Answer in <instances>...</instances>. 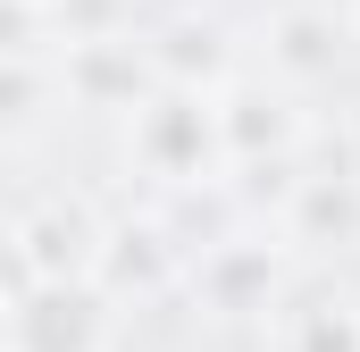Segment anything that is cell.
Listing matches in <instances>:
<instances>
[{
	"label": "cell",
	"mask_w": 360,
	"mask_h": 352,
	"mask_svg": "<svg viewBox=\"0 0 360 352\" xmlns=\"http://www.w3.org/2000/svg\"><path fill=\"white\" fill-rule=\"evenodd\" d=\"M109 319L101 277H34L0 310V352H109Z\"/></svg>",
	"instance_id": "1"
},
{
	"label": "cell",
	"mask_w": 360,
	"mask_h": 352,
	"mask_svg": "<svg viewBox=\"0 0 360 352\" xmlns=\"http://www.w3.org/2000/svg\"><path fill=\"white\" fill-rule=\"evenodd\" d=\"M126 118H134V126H126V151L143 160V176L193 184L210 160H226V143H218V109H210L193 84H160V92H143Z\"/></svg>",
	"instance_id": "2"
},
{
	"label": "cell",
	"mask_w": 360,
	"mask_h": 352,
	"mask_svg": "<svg viewBox=\"0 0 360 352\" xmlns=\"http://www.w3.org/2000/svg\"><path fill=\"white\" fill-rule=\"evenodd\" d=\"M101 252H109V227L92 218L84 201H51L17 227V260L25 277H101Z\"/></svg>",
	"instance_id": "3"
},
{
	"label": "cell",
	"mask_w": 360,
	"mask_h": 352,
	"mask_svg": "<svg viewBox=\"0 0 360 352\" xmlns=\"http://www.w3.org/2000/svg\"><path fill=\"white\" fill-rule=\"evenodd\" d=\"M143 84H160V68H151V51H134V42H117V34H92L84 51L68 59V92H84V101L134 109Z\"/></svg>",
	"instance_id": "4"
},
{
	"label": "cell",
	"mask_w": 360,
	"mask_h": 352,
	"mask_svg": "<svg viewBox=\"0 0 360 352\" xmlns=\"http://www.w3.org/2000/svg\"><path fill=\"white\" fill-rule=\"evenodd\" d=\"M218 143H226V160L285 151V143H293V109H285L276 92H226V101H218Z\"/></svg>",
	"instance_id": "5"
},
{
	"label": "cell",
	"mask_w": 360,
	"mask_h": 352,
	"mask_svg": "<svg viewBox=\"0 0 360 352\" xmlns=\"http://www.w3.org/2000/svg\"><path fill=\"white\" fill-rule=\"evenodd\" d=\"M42 101H51V68H42L34 51L0 59V126H34V118H42Z\"/></svg>",
	"instance_id": "6"
},
{
	"label": "cell",
	"mask_w": 360,
	"mask_h": 352,
	"mask_svg": "<svg viewBox=\"0 0 360 352\" xmlns=\"http://www.w3.org/2000/svg\"><path fill=\"white\" fill-rule=\"evenodd\" d=\"M293 352H360V310L344 302H310L293 319Z\"/></svg>",
	"instance_id": "7"
},
{
	"label": "cell",
	"mask_w": 360,
	"mask_h": 352,
	"mask_svg": "<svg viewBox=\"0 0 360 352\" xmlns=\"http://www.w3.org/2000/svg\"><path fill=\"white\" fill-rule=\"evenodd\" d=\"M276 42H285L276 59H285L293 76H310V68H327V59H335V17H285V25H276Z\"/></svg>",
	"instance_id": "8"
},
{
	"label": "cell",
	"mask_w": 360,
	"mask_h": 352,
	"mask_svg": "<svg viewBox=\"0 0 360 352\" xmlns=\"http://www.w3.org/2000/svg\"><path fill=\"white\" fill-rule=\"evenodd\" d=\"M42 34H51V0H0V59L42 51Z\"/></svg>",
	"instance_id": "9"
}]
</instances>
